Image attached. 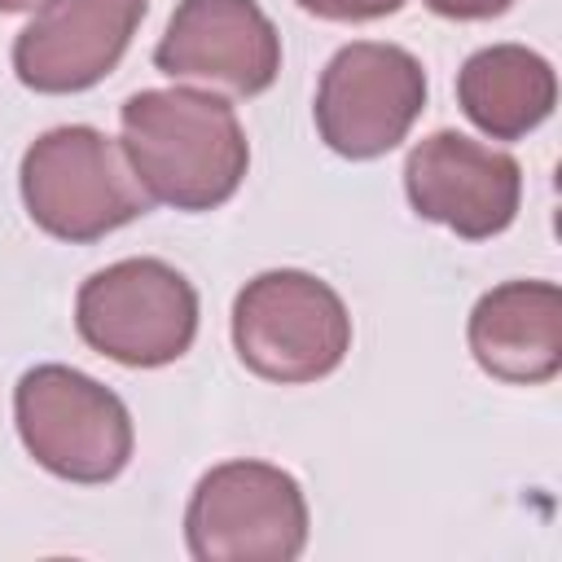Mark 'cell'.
Here are the masks:
<instances>
[{
    "mask_svg": "<svg viewBox=\"0 0 562 562\" xmlns=\"http://www.w3.org/2000/svg\"><path fill=\"white\" fill-rule=\"evenodd\" d=\"M22 448L66 483H110L132 461V413L70 364H35L13 386Z\"/></svg>",
    "mask_w": 562,
    "mask_h": 562,
    "instance_id": "277c9868",
    "label": "cell"
},
{
    "mask_svg": "<svg viewBox=\"0 0 562 562\" xmlns=\"http://www.w3.org/2000/svg\"><path fill=\"white\" fill-rule=\"evenodd\" d=\"M558 101L553 66L527 44H487L457 70L461 114L492 140H518L536 132Z\"/></svg>",
    "mask_w": 562,
    "mask_h": 562,
    "instance_id": "7c38bea8",
    "label": "cell"
},
{
    "mask_svg": "<svg viewBox=\"0 0 562 562\" xmlns=\"http://www.w3.org/2000/svg\"><path fill=\"white\" fill-rule=\"evenodd\" d=\"M18 184L35 228L57 241H97L154 206L123 145L88 123L35 136L22 154Z\"/></svg>",
    "mask_w": 562,
    "mask_h": 562,
    "instance_id": "7a4b0ae2",
    "label": "cell"
},
{
    "mask_svg": "<svg viewBox=\"0 0 562 562\" xmlns=\"http://www.w3.org/2000/svg\"><path fill=\"white\" fill-rule=\"evenodd\" d=\"M422 110H426L422 61L400 44L356 40L325 61L312 119L334 154L351 162H369L391 154L408 136Z\"/></svg>",
    "mask_w": 562,
    "mask_h": 562,
    "instance_id": "52a82bcc",
    "label": "cell"
},
{
    "mask_svg": "<svg viewBox=\"0 0 562 562\" xmlns=\"http://www.w3.org/2000/svg\"><path fill=\"white\" fill-rule=\"evenodd\" d=\"M40 0H0V13H22V9H35Z\"/></svg>",
    "mask_w": 562,
    "mask_h": 562,
    "instance_id": "9a60e30c",
    "label": "cell"
},
{
    "mask_svg": "<svg viewBox=\"0 0 562 562\" xmlns=\"http://www.w3.org/2000/svg\"><path fill=\"white\" fill-rule=\"evenodd\" d=\"M465 338L487 378L540 386L562 369V290L553 281H501L474 303Z\"/></svg>",
    "mask_w": 562,
    "mask_h": 562,
    "instance_id": "8fae6325",
    "label": "cell"
},
{
    "mask_svg": "<svg viewBox=\"0 0 562 562\" xmlns=\"http://www.w3.org/2000/svg\"><path fill=\"white\" fill-rule=\"evenodd\" d=\"M294 4L325 22H378L400 13L408 0H294Z\"/></svg>",
    "mask_w": 562,
    "mask_h": 562,
    "instance_id": "4fadbf2b",
    "label": "cell"
},
{
    "mask_svg": "<svg viewBox=\"0 0 562 562\" xmlns=\"http://www.w3.org/2000/svg\"><path fill=\"white\" fill-rule=\"evenodd\" d=\"M307 501L294 474L268 461L211 465L184 509L198 562H294L307 549Z\"/></svg>",
    "mask_w": 562,
    "mask_h": 562,
    "instance_id": "8992f818",
    "label": "cell"
},
{
    "mask_svg": "<svg viewBox=\"0 0 562 562\" xmlns=\"http://www.w3.org/2000/svg\"><path fill=\"white\" fill-rule=\"evenodd\" d=\"M149 0H40L13 40V75L44 97L88 92L127 53Z\"/></svg>",
    "mask_w": 562,
    "mask_h": 562,
    "instance_id": "9c48e42d",
    "label": "cell"
},
{
    "mask_svg": "<svg viewBox=\"0 0 562 562\" xmlns=\"http://www.w3.org/2000/svg\"><path fill=\"white\" fill-rule=\"evenodd\" d=\"M154 66L167 79L259 97L281 70V35L255 0H180L154 48Z\"/></svg>",
    "mask_w": 562,
    "mask_h": 562,
    "instance_id": "30bf717a",
    "label": "cell"
},
{
    "mask_svg": "<svg viewBox=\"0 0 562 562\" xmlns=\"http://www.w3.org/2000/svg\"><path fill=\"white\" fill-rule=\"evenodd\" d=\"M233 347L263 382H321L351 351V316L329 281L272 268L233 299Z\"/></svg>",
    "mask_w": 562,
    "mask_h": 562,
    "instance_id": "3957f363",
    "label": "cell"
},
{
    "mask_svg": "<svg viewBox=\"0 0 562 562\" xmlns=\"http://www.w3.org/2000/svg\"><path fill=\"white\" fill-rule=\"evenodd\" d=\"M75 329L114 364L162 369L198 338V290L162 259H119L79 285Z\"/></svg>",
    "mask_w": 562,
    "mask_h": 562,
    "instance_id": "5b68a950",
    "label": "cell"
},
{
    "mask_svg": "<svg viewBox=\"0 0 562 562\" xmlns=\"http://www.w3.org/2000/svg\"><path fill=\"white\" fill-rule=\"evenodd\" d=\"M404 193L422 220H435L465 241H487L518 215L522 167L505 149L439 127L408 149Z\"/></svg>",
    "mask_w": 562,
    "mask_h": 562,
    "instance_id": "ba28073f",
    "label": "cell"
},
{
    "mask_svg": "<svg viewBox=\"0 0 562 562\" xmlns=\"http://www.w3.org/2000/svg\"><path fill=\"white\" fill-rule=\"evenodd\" d=\"M430 13L452 18V22H487L501 18L505 9H514V0H426Z\"/></svg>",
    "mask_w": 562,
    "mask_h": 562,
    "instance_id": "5bb4252c",
    "label": "cell"
},
{
    "mask_svg": "<svg viewBox=\"0 0 562 562\" xmlns=\"http://www.w3.org/2000/svg\"><path fill=\"white\" fill-rule=\"evenodd\" d=\"M123 154L140 189L176 211L224 206L250 167L237 110L198 88H145L123 101Z\"/></svg>",
    "mask_w": 562,
    "mask_h": 562,
    "instance_id": "6da1fadb",
    "label": "cell"
}]
</instances>
